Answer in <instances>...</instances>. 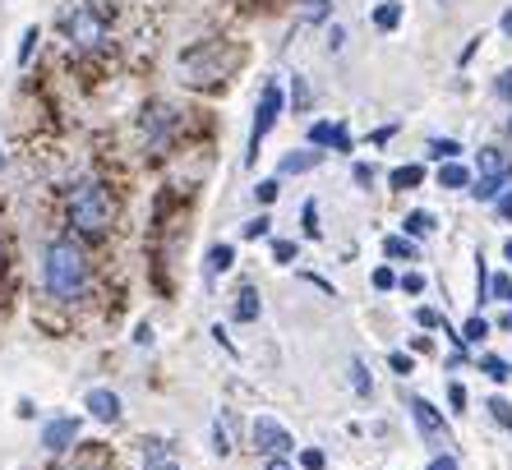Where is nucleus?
I'll use <instances>...</instances> for the list:
<instances>
[{
  "instance_id": "nucleus-49",
  "label": "nucleus",
  "mask_w": 512,
  "mask_h": 470,
  "mask_svg": "<svg viewBox=\"0 0 512 470\" xmlns=\"http://www.w3.org/2000/svg\"><path fill=\"white\" fill-rule=\"evenodd\" d=\"M503 259H512V240H508V245H503Z\"/></svg>"
},
{
  "instance_id": "nucleus-20",
  "label": "nucleus",
  "mask_w": 512,
  "mask_h": 470,
  "mask_svg": "<svg viewBox=\"0 0 512 470\" xmlns=\"http://www.w3.org/2000/svg\"><path fill=\"white\" fill-rule=\"evenodd\" d=\"M388 185H393V189H416V185H425V166H397L393 176H388Z\"/></svg>"
},
{
  "instance_id": "nucleus-7",
  "label": "nucleus",
  "mask_w": 512,
  "mask_h": 470,
  "mask_svg": "<svg viewBox=\"0 0 512 470\" xmlns=\"http://www.w3.org/2000/svg\"><path fill=\"white\" fill-rule=\"evenodd\" d=\"M411 406V420H416V429H420V438H425L429 447H443V443H453V434H448V424H443V415L429 406L425 397H411L406 401Z\"/></svg>"
},
{
  "instance_id": "nucleus-46",
  "label": "nucleus",
  "mask_w": 512,
  "mask_h": 470,
  "mask_svg": "<svg viewBox=\"0 0 512 470\" xmlns=\"http://www.w3.org/2000/svg\"><path fill=\"white\" fill-rule=\"evenodd\" d=\"M263 470H296V466H291L286 457H268V466H263Z\"/></svg>"
},
{
  "instance_id": "nucleus-23",
  "label": "nucleus",
  "mask_w": 512,
  "mask_h": 470,
  "mask_svg": "<svg viewBox=\"0 0 512 470\" xmlns=\"http://www.w3.org/2000/svg\"><path fill=\"white\" fill-rule=\"evenodd\" d=\"M213 452L217 457H227L231 452V420L227 415H217V424H213Z\"/></svg>"
},
{
  "instance_id": "nucleus-2",
  "label": "nucleus",
  "mask_w": 512,
  "mask_h": 470,
  "mask_svg": "<svg viewBox=\"0 0 512 470\" xmlns=\"http://www.w3.org/2000/svg\"><path fill=\"white\" fill-rule=\"evenodd\" d=\"M65 222L79 235H107L116 222V199L102 180H79L65 199Z\"/></svg>"
},
{
  "instance_id": "nucleus-10",
  "label": "nucleus",
  "mask_w": 512,
  "mask_h": 470,
  "mask_svg": "<svg viewBox=\"0 0 512 470\" xmlns=\"http://www.w3.org/2000/svg\"><path fill=\"white\" fill-rule=\"evenodd\" d=\"M139 130H143V139H148V148H162V143H167V130H171L167 106H143Z\"/></svg>"
},
{
  "instance_id": "nucleus-3",
  "label": "nucleus",
  "mask_w": 512,
  "mask_h": 470,
  "mask_svg": "<svg viewBox=\"0 0 512 470\" xmlns=\"http://www.w3.org/2000/svg\"><path fill=\"white\" fill-rule=\"evenodd\" d=\"M60 33H65V42L74 51H97L111 37V28H107V14L97 10L93 0H79V5H70L60 14Z\"/></svg>"
},
{
  "instance_id": "nucleus-50",
  "label": "nucleus",
  "mask_w": 512,
  "mask_h": 470,
  "mask_svg": "<svg viewBox=\"0 0 512 470\" xmlns=\"http://www.w3.org/2000/svg\"><path fill=\"white\" fill-rule=\"evenodd\" d=\"M508 139H512V120H508Z\"/></svg>"
},
{
  "instance_id": "nucleus-19",
  "label": "nucleus",
  "mask_w": 512,
  "mask_h": 470,
  "mask_svg": "<svg viewBox=\"0 0 512 470\" xmlns=\"http://www.w3.org/2000/svg\"><path fill=\"white\" fill-rule=\"evenodd\" d=\"M406 235H411V240H416V235H434V212H425V208H416V212H406Z\"/></svg>"
},
{
  "instance_id": "nucleus-16",
  "label": "nucleus",
  "mask_w": 512,
  "mask_h": 470,
  "mask_svg": "<svg viewBox=\"0 0 512 470\" xmlns=\"http://www.w3.org/2000/svg\"><path fill=\"white\" fill-rule=\"evenodd\" d=\"M259 291H254V286H240L236 291V309H231V314H236V323H254V318H259Z\"/></svg>"
},
{
  "instance_id": "nucleus-30",
  "label": "nucleus",
  "mask_w": 512,
  "mask_h": 470,
  "mask_svg": "<svg viewBox=\"0 0 512 470\" xmlns=\"http://www.w3.org/2000/svg\"><path fill=\"white\" fill-rule=\"evenodd\" d=\"M268 231H273V217H254V222H245V240H263Z\"/></svg>"
},
{
  "instance_id": "nucleus-21",
  "label": "nucleus",
  "mask_w": 512,
  "mask_h": 470,
  "mask_svg": "<svg viewBox=\"0 0 512 470\" xmlns=\"http://www.w3.org/2000/svg\"><path fill=\"white\" fill-rule=\"evenodd\" d=\"M383 254H388V259H416V245H411V235H388V240H383Z\"/></svg>"
},
{
  "instance_id": "nucleus-52",
  "label": "nucleus",
  "mask_w": 512,
  "mask_h": 470,
  "mask_svg": "<svg viewBox=\"0 0 512 470\" xmlns=\"http://www.w3.org/2000/svg\"><path fill=\"white\" fill-rule=\"evenodd\" d=\"M0 166H5V153H0Z\"/></svg>"
},
{
  "instance_id": "nucleus-45",
  "label": "nucleus",
  "mask_w": 512,
  "mask_h": 470,
  "mask_svg": "<svg viewBox=\"0 0 512 470\" xmlns=\"http://www.w3.org/2000/svg\"><path fill=\"white\" fill-rule=\"evenodd\" d=\"M494 88H499V97H508V102H512V70L499 74V83H494Z\"/></svg>"
},
{
  "instance_id": "nucleus-24",
  "label": "nucleus",
  "mask_w": 512,
  "mask_h": 470,
  "mask_svg": "<svg viewBox=\"0 0 512 470\" xmlns=\"http://www.w3.org/2000/svg\"><path fill=\"white\" fill-rule=\"evenodd\" d=\"M485 337H489V323L480 314H471V318H466V328H462V341H466V346H480Z\"/></svg>"
},
{
  "instance_id": "nucleus-44",
  "label": "nucleus",
  "mask_w": 512,
  "mask_h": 470,
  "mask_svg": "<svg viewBox=\"0 0 512 470\" xmlns=\"http://www.w3.org/2000/svg\"><path fill=\"white\" fill-rule=\"evenodd\" d=\"M429 470H457V461H453V457H448V452H439V457L429 461Z\"/></svg>"
},
{
  "instance_id": "nucleus-32",
  "label": "nucleus",
  "mask_w": 512,
  "mask_h": 470,
  "mask_svg": "<svg viewBox=\"0 0 512 470\" xmlns=\"http://www.w3.org/2000/svg\"><path fill=\"white\" fill-rule=\"evenodd\" d=\"M291 106H296V111H310V88H305V79L291 83Z\"/></svg>"
},
{
  "instance_id": "nucleus-33",
  "label": "nucleus",
  "mask_w": 512,
  "mask_h": 470,
  "mask_svg": "<svg viewBox=\"0 0 512 470\" xmlns=\"http://www.w3.org/2000/svg\"><path fill=\"white\" fill-rule=\"evenodd\" d=\"M370 282H374V291H393V286H397V272L393 268H374Z\"/></svg>"
},
{
  "instance_id": "nucleus-6",
  "label": "nucleus",
  "mask_w": 512,
  "mask_h": 470,
  "mask_svg": "<svg viewBox=\"0 0 512 470\" xmlns=\"http://www.w3.org/2000/svg\"><path fill=\"white\" fill-rule=\"evenodd\" d=\"M254 447H259L263 457H286V452H296V438L286 424H277L273 415H259L254 420Z\"/></svg>"
},
{
  "instance_id": "nucleus-1",
  "label": "nucleus",
  "mask_w": 512,
  "mask_h": 470,
  "mask_svg": "<svg viewBox=\"0 0 512 470\" xmlns=\"http://www.w3.org/2000/svg\"><path fill=\"white\" fill-rule=\"evenodd\" d=\"M42 282H47L51 300H79L88 286V254L74 245L70 235H60L47 245V259H42Z\"/></svg>"
},
{
  "instance_id": "nucleus-12",
  "label": "nucleus",
  "mask_w": 512,
  "mask_h": 470,
  "mask_svg": "<svg viewBox=\"0 0 512 470\" xmlns=\"http://www.w3.org/2000/svg\"><path fill=\"white\" fill-rule=\"evenodd\" d=\"M143 466L148 470H180L176 443H171V438H148V443H143Z\"/></svg>"
},
{
  "instance_id": "nucleus-5",
  "label": "nucleus",
  "mask_w": 512,
  "mask_h": 470,
  "mask_svg": "<svg viewBox=\"0 0 512 470\" xmlns=\"http://www.w3.org/2000/svg\"><path fill=\"white\" fill-rule=\"evenodd\" d=\"M282 106H286L282 83H268V88H263V97H259V106H254V125H250V148H245V166L259 162V143L268 139V130L277 125Z\"/></svg>"
},
{
  "instance_id": "nucleus-27",
  "label": "nucleus",
  "mask_w": 512,
  "mask_h": 470,
  "mask_svg": "<svg viewBox=\"0 0 512 470\" xmlns=\"http://www.w3.org/2000/svg\"><path fill=\"white\" fill-rule=\"evenodd\" d=\"M351 388L360 392V397H370L374 383H370V369H365V360H351Z\"/></svg>"
},
{
  "instance_id": "nucleus-43",
  "label": "nucleus",
  "mask_w": 512,
  "mask_h": 470,
  "mask_svg": "<svg viewBox=\"0 0 512 470\" xmlns=\"http://www.w3.org/2000/svg\"><path fill=\"white\" fill-rule=\"evenodd\" d=\"M351 176H356V185H370V180H374V166L356 162V171H351Z\"/></svg>"
},
{
  "instance_id": "nucleus-26",
  "label": "nucleus",
  "mask_w": 512,
  "mask_h": 470,
  "mask_svg": "<svg viewBox=\"0 0 512 470\" xmlns=\"http://www.w3.org/2000/svg\"><path fill=\"white\" fill-rule=\"evenodd\" d=\"M485 406H489V415H494V424H499V429H512V401L508 397H489Z\"/></svg>"
},
{
  "instance_id": "nucleus-51",
  "label": "nucleus",
  "mask_w": 512,
  "mask_h": 470,
  "mask_svg": "<svg viewBox=\"0 0 512 470\" xmlns=\"http://www.w3.org/2000/svg\"><path fill=\"white\" fill-rule=\"evenodd\" d=\"M0 259H5V245H0Z\"/></svg>"
},
{
  "instance_id": "nucleus-17",
  "label": "nucleus",
  "mask_w": 512,
  "mask_h": 470,
  "mask_svg": "<svg viewBox=\"0 0 512 470\" xmlns=\"http://www.w3.org/2000/svg\"><path fill=\"white\" fill-rule=\"evenodd\" d=\"M439 185H443V189H466V185H471V171H466V166L453 157V162L439 166Z\"/></svg>"
},
{
  "instance_id": "nucleus-18",
  "label": "nucleus",
  "mask_w": 512,
  "mask_h": 470,
  "mask_svg": "<svg viewBox=\"0 0 512 470\" xmlns=\"http://www.w3.org/2000/svg\"><path fill=\"white\" fill-rule=\"evenodd\" d=\"M231 263H236V249H231V245H213V249H208V263H203V272H208V277H217V272H227Z\"/></svg>"
},
{
  "instance_id": "nucleus-38",
  "label": "nucleus",
  "mask_w": 512,
  "mask_h": 470,
  "mask_svg": "<svg viewBox=\"0 0 512 470\" xmlns=\"http://www.w3.org/2000/svg\"><path fill=\"white\" fill-rule=\"evenodd\" d=\"M388 369H393V374H411V369H416V365H411V355H402V351H393V355H388Z\"/></svg>"
},
{
  "instance_id": "nucleus-14",
  "label": "nucleus",
  "mask_w": 512,
  "mask_h": 470,
  "mask_svg": "<svg viewBox=\"0 0 512 470\" xmlns=\"http://www.w3.org/2000/svg\"><path fill=\"white\" fill-rule=\"evenodd\" d=\"M323 162V148H300V153H286L277 162V176H300V171H314Z\"/></svg>"
},
{
  "instance_id": "nucleus-37",
  "label": "nucleus",
  "mask_w": 512,
  "mask_h": 470,
  "mask_svg": "<svg viewBox=\"0 0 512 470\" xmlns=\"http://www.w3.org/2000/svg\"><path fill=\"white\" fill-rule=\"evenodd\" d=\"M397 286H402L406 295H420L425 291V277H420V272H406V277H397Z\"/></svg>"
},
{
  "instance_id": "nucleus-34",
  "label": "nucleus",
  "mask_w": 512,
  "mask_h": 470,
  "mask_svg": "<svg viewBox=\"0 0 512 470\" xmlns=\"http://www.w3.org/2000/svg\"><path fill=\"white\" fill-rule=\"evenodd\" d=\"M416 323H420V328H443V314H439V309H429V305H420L416 309Z\"/></svg>"
},
{
  "instance_id": "nucleus-35",
  "label": "nucleus",
  "mask_w": 512,
  "mask_h": 470,
  "mask_svg": "<svg viewBox=\"0 0 512 470\" xmlns=\"http://www.w3.org/2000/svg\"><path fill=\"white\" fill-rule=\"evenodd\" d=\"M300 466H305V470H323V466H328V457H323L319 447H305V452H300Z\"/></svg>"
},
{
  "instance_id": "nucleus-29",
  "label": "nucleus",
  "mask_w": 512,
  "mask_h": 470,
  "mask_svg": "<svg viewBox=\"0 0 512 470\" xmlns=\"http://www.w3.org/2000/svg\"><path fill=\"white\" fill-rule=\"evenodd\" d=\"M37 24L33 28H24V42H19V65H28V60H33V51H37Z\"/></svg>"
},
{
  "instance_id": "nucleus-13",
  "label": "nucleus",
  "mask_w": 512,
  "mask_h": 470,
  "mask_svg": "<svg viewBox=\"0 0 512 470\" xmlns=\"http://www.w3.org/2000/svg\"><path fill=\"white\" fill-rule=\"evenodd\" d=\"M480 180H503V185H508L512 180L508 153H499V148H480Z\"/></svg>"
},
{
  "instance_id": "nucleus-8",
  "label": "nucleus",
  "mask_w": 512,
  "mask_h": 470,
  "mask_svg": "<svg viewBox=\"0 0 512 470\" xmlns=\"http://www.w3.org/2000/svg\"><path fill=\"white\" fill-rule=\"evenodd\" d=\"M42 443H47V452H65V447L79 443V420L74 415H56V420L42 424Z\"/></svg>"
},
{
  "instance_id": "nucleus-25",
  "label": "nucleus",
  "mask_w": 512,
  "mask_h": 470,
  "mask_svg": "<svg viewBox=\"0 0 512 470\" xmlns=\"http://www.w3.org/2000/svg\"><path fill=\"white\" fill-rule=\"evenodd\" d=\"M429 157H434V162H453V157H462V143L457 139H434L429 143Z\"/></svg>"
},
{
  "instance_id": "nucleus-36",
  "label": "nucleus",
  "mask_w": 512,
  "mask_h": 470,
  "mask_svg": "<svg viewBox=\"0 0 512 470\" xmlns=\"http://www.w3.org/2000/svg\"><path fill=\"white\" fill-rule=\"evenodd\" d=\"M273 259L277 263H291V259H296V240H273Z\"/></svg>"
},
{
  "instance_id": "nucleus-11",
  "label": "nucleus",
  "mask_w": 512,
  "mask_h": 470,
  "mask_svg": "<svg viewBox=\"0 0 512 470\" xmlns=\"http://www.w3.org/2000/svg\"><path fill=\"white\" fill-rule=\"evenodd\" d=\"M84 406H88V415H93V420H102V424H116L120 420V397L111 388H93L84 397Z\"/></svg>"
},
{
  "instance_id": "nucleus-22",
  "label": "nucleus",
  "mask_w": 512,
  "mask_h": 470,
  "mask_svg": "<svg viewBox=\"0 0 512 470\" xmlns=\"http://www.w3.org/2000/svg\"><path fill=\"white\" fill-rule=\"evenodd\" d=\"M480 374H489L494 383H508L512 365H508V360H499V355H485V360H480Z\"/></svg>"
},
{
  "instance_id": "nucleus-39",
  "label": "nucleus",
  "mask_w": 512,
  "mask_h": 470,
  "mask_svg": "<svg viewBox=\"0 0 512 470\" xmlns=\"http://www.w3.org/2000/svg\"><path fill=\"white\" fill-rule=\"evenodd\" d=\"M277 194H282V185H277V180H263V185L254 189V199H259V203H273Z\"/></svg>"
},
{
  "instance_id": "nucleus-40",
  "label": "nucleus",
  "mask_w": 512,
  "mask_h": 470,
  "mask_svg": "<svg viewBox=\"0 0 512 470\" xmlns=\"http://www.w3.org/2000/svg\"><path fill=\"white\" fill-rule=\"evenodd\" d=\"M448 401H453V411H457V415L466 411V388H462V383H448Z\"/></svg>"
},
{
  "instance_id": "nucleus-15",
  "label": "nucleus",
  "mask_w": 512,
  "mask_h": 470,
  "mask_svg": "<svg viewBox=\"0 0 512 470\" xmlns=\"http://www.w3.org/2000/svg\"><path fill=\"white\" fill-rule=\"evenodd\" d=\"M402 0H383V5H374V14H370V19H374V28H379V33H393V28L397 24H402Z\"/></svg>"
},
{
  "instance_id": "nucleus-42",
  "label": "nucleus",
  "mask_w": 512,
  "mask_h": 470,
  "mask_svg": "<svg viewBox=\"0 0 512 470\" xmlns=\"http://www.w3.org/2000/svg\"><path fill=\"white\" fill-rule=\"evenodd\" d=\"M213 341H217V346H222V351H231V355H236V346H231V337H227V328H222V323H213Z\"/></svg>"
},
{
  "instance_id": "nucleus-31",
  "label": "nucleus",
  "mask_w": 512,
  "mask_h": 470,
  "mask_svg": "<svg viewBox=\"0 0 512 470\" xmlns=\"http://www.w3.org/2000/svg\"><path fill=\"white\" fill-rule=\"evenodd\" d=\"M489 300H512V282L503 277V272L499 277H489Z\"/></svg>"
},
{
  "instance_id": "nucleus-48",
  "label": "nucleus",
  "mask_w": 512,
  "mask_h": 470,
  "mask_svg": "<svg viewBox=\"0 0 512 470\" xmlns=\"http://www.w3.org/2000/svg\"><path fill=\"white\" fill-rule=\"evenodd\" d=\"M503 332H512V309H508V314H503Z\"/></svg>"
},
{
  "instance_id": "nucleus-41",
  "label": "nucleus",
  "mask_w": 512,
  "mask_h": 470,
  "mask_svg": "<svg viewBox=\"0 0 512 470\" xmlns=\"http://www.w3.org/2000/svg\"><path fill=\"white\" fill-rule=\"evenodd\" d=\"M494 203H499V217H503V222H512V189H503Z\"/></svg>"
},
{
  "instance_id": "nucleus-9",
  "label": "nucleus",
  "mask_w": 512,
  "mask_h": 470,
  "mask_svg": "<svg viewBox=\"0 0 512 470\" xmlns=\"http://www.w3.org/2000/svg\"><path fill=\"white\" fill-rule=\"evenodd\" d=\"M310 143L314 148H333V153H351V130H346V125H333V120H314Z\"/></svg>"
},
{
  "instance_id": "nucleus-47",
  "label": "nucleus",
  "mask_w": 512,
  "mask_h": 470,
  "mask_svg": "<svg viewBox=\"0 0 512 470\" xmlns=\"http://www.w3.org/2000/svg\"><path fill=\"white\" fill-rule=\"evenodd\" d=\"M499 28H503V37H512V5L503 10V19H499Z\"/></svg>"
},
{
  "instance_id": "nucleus-4",
  "label": "nucleus",
  "mask_w": 512,
  "mask_h": 470,
  "mask_svg": "<svg viewBox=\"0 0 512 470\" xmlns=\"http://www.w3.org/2000/svg\"><path fill=\"white\" fill-rule=\"evenodd\" d=\"M240 65V51L236 47H222V42H208V47H194L180 56V79H190V83H217V79H227V70H236Z\"/></svg>"
},
{
  "instance_id": "nucleus-28",
  "label": "nucleus",
  "mask_w": 512,
  "mask_h": 470,
  "mask_svg": "<svg viewBox=\"0 0 512 470\" xmlns=\"http://www.w3.org/2000/svg\"><path fill=\"white\" fill-rule=\"evenodd\" d=\"M300 222H305V235H310V240H319V203L314 199H305V208H300Z\"/></svg>"
}]
</instances>
